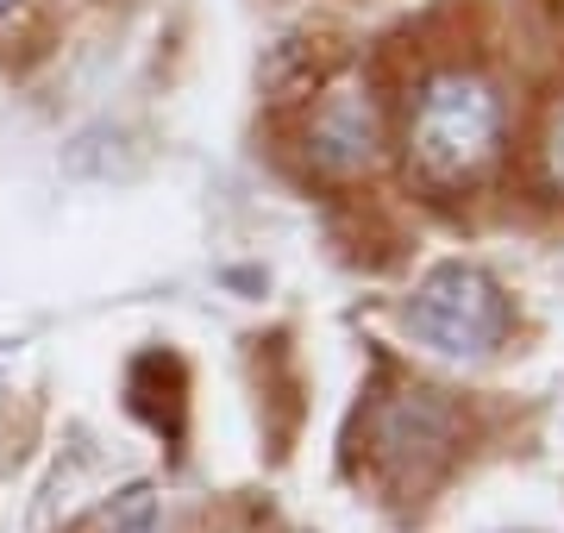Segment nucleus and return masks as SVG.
I'll list each match as a JSON object with an SVG mask.
<instances>
[{
  "mask_svg": "<svg viewBox=\"0 0 564 533\" xmlns=\"http://www.w3.org/2000/svg\"><path fill=\"white\" fill-rule=\"evenodd\" d=\"M502 151V101L484 76L470 69H440L414 101L408 120V164L433 188L477 183Z\"/></svg>",
  "mask_w": 564,
  "mask_h": 533,
  "instance_id": "1",
  "label": "nucleus"
},
{
  "mask_svg": "<svg viewBox=\"0 0 564 533\" xmlns=\"http://www.w3.org/2000/svg\"><path fill=\"white\" fill-rule=\"evenodd\" d=\"M508 295L477 264H440L408 302V333L440 358H489L508 339Z\"/></svg>",
  "mask_w": 564,
  "mask_h": 533,
  "instance_id": "2",
  "label": "nucleus"
},
{
  "mask_svg": "<svg viewBox=\"0 0 564 533\" xmlns=\"http://www.w3.org/2000/svg\"><path fill=\"white\" fill-rule=\"evenodd\" d=\"M307 151H314V164L333 170V176H351V170L377 164V151H383V126H377L370 95H358V88L326 95V107L314 113V132H307Z\"/></svg>",
  "mask_w": 564,
  "mask_h": 533,
  "instance_id": "3",
  "label": "nucleus"
},
{
  "mask_svg": "<svg viewBox=\"0 0 564 533\" xmlns=\"http://www.w3.org/2000/svg\"><path fill=\"white\" fill-rule=\"evenodd\" d=\"M540 164H545V183L564 195V101L552 107V120H545V139H540Z\"/></svg>",
  "mask_w": 564,
  "mask_h": 533,
  "instance_id": "4",
  "label": "nucleus"
},
{
  "mask_svg": "<svg viewBox=\"0 0 564 533\" xmlns=\"http://www.w3.org/2000/svg\"><path fill=\"white\" fill-rule=\"evenodd\" d=\"M7 13H13V0H0V20H7Z\"/></svg>",
  "mask_w": 564,
  "mask_h": 533,
  "instance_id": "5",
  "label": "nucleus"
}]
</instances>
